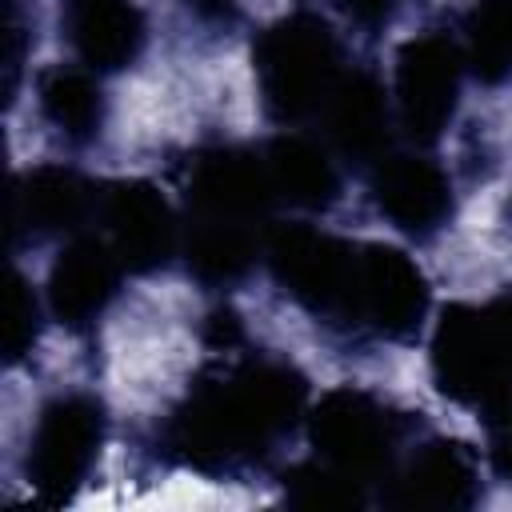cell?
<instances>
[{
    "mask_svg": "<svg viewBox=\"0 0 512 512\" xmlns=\"http://www.w3.org/2000/svg\"><path fill=\"white\" fill-rule=\"evenodd\" d=\"M312 408L296 360L240 340L208 348L184 392L152 424V456L204 480H252L276 468Z\"/></svg>",
    "mask_w": 512,
    "mask_h": 512,
    "instance_id": "1",
    "label": "cell"
},
{
    "mask_svg": "<svg viewBox=\"0 0 512 512\" xmlns=\"http://www.w3.org/2000/svg\"><path fill=\"white\" fill-rule=\"evenodd\" d=\"M420 432L424 424L416 412L372 388H328L320 400H312L304 420L312 452L280 472L284 500L304 508L380 504L384 484Z\"/></svg>",
    "mask_w": 512,
    "mask_h": 512,
    "instance_id": "2",
    "label": "cell"
},
{
    "mask_svg": "<svg viewBox=\"0 0 512 512\" xmlns=\"http://www.w3.org/2000/svg\"><path fill=\"white\" fill-rule=\"evenodd\" d=\"M356 60L316 4H292L252 40L260 112L276 128H312Z\"/></svg>",
    "mask_w": 512,
    "mask_h": 512,
    "instance_id": "3",
    "label": "cell"
},
{
    "mask_svg": "<svg viewBox=\"0 0 512 512\" xmlns=\"http://www.w3.org/2000/svg\"><path fill=\"white\" fill-rule=\"evenodd\" d=\"M428 372L444 400L480 416L512 404V284L488 300L440 308L428 340Z\"/></svg>",
    "mask_w": 512,
    "mask_h": 512,
    "instance_id": "4",
    "label": "cell"
},
{
    "mask_svg": "<svg viewBox=\"0 0 512 512\" xmlns=\"http://www.w3.org/2000/svg\"><path fill=\"white\" fill-rule=\"evenodd\" d=\"M360 240L328 232L316 220H276L264 244V268L272 284L328 336L340 340L352 284H356Z\"/></svg>",
    "mask_w": 512,
    "mask_h": 512,
    "instance_id": "5",
    "label": "cell"
},
{
    "mask_svg": "<svg viewBox=\"0 0 512 512\" xmlns=\"http://www.w3.org/2000/svg\"><path fill=\"white\" fill-rule=\"evenodd\" d=\"M176 184H180V220L184 224L268 232L284 212L276 200L260 144L204 140L180 160Z\"/></svg>",
    "mask_w": 512,
    "mask_h": 512,
    "instance_id": "6",
    "label": "cell"
},
{
    "mask_svg": "<svg viewBox=\"0 0 512 512\" xmlns=\"http://www.w3.org/2000/svg\"><path fill=\"white\" fill-rule=\"evenodd\" d=\"M108 444V404L88 388L52 392L28 428L24 480L40 504H68L96 472Z\"/></svg>",
    "mask_w": 512,
    "mask_h": 512,
    "instance_id": "7",
    "label": "cell"
},
{
    "mask_svg": "<svg viewBox=\"0 0 512 512\" xmlns=\"http://www.w3.org/2000/svg\"><path fill=\"white\" fill-rule=\"evenodd\" d=\"M432 312L424 268L396 244L360 240L356 288L344 320V344H412Z\"/></svg>",
    "mask_w": 512,
    "mask_h": 512,
    "instance_id": "8",
    "label": "cell"
},
{
    "mask_svg": "<svg viewBox=\"0 0 512 512\" xmlns=\"http://www.w3.org/2000/svg\"><path fill=\"white\" fill-rule=\"evenodd\" d=\"M464 56L452 28H420L396 48L392 60V112L396 132L416 144L432 148L456 120L464 96Z\"/></svg>",
    "mask_w": 512,
    "mask_h": 512,
    "instance_id": "9",
    "label": "cell"
},
{
    "mask_svg": "<svg viewBox=\"0 0 512 512\" xmlns=\"http://www.w3.org/2000/svg\"><path fill=\"white\" fill-rule=\"evenodd\" d=\"M92 228L112 244L132 276H152L180 260V208L144 176L100 180Z\"/></svg>",
    "mask_w": 512,
    "mask_h": 512,
    "instance_id": "10",
    "label": "cell"
},
{
    "mask_svg": "<svg viewBox=\"0 0 512 512\" xmlns=\"http://www.w3.org/2000/svg\"><path fill=\"white\" fill-rule=\"evenodd\" d=\"M368 200L376 216L416 244H432L456 220L452 172L424 148H392L368 168Z\"/></svg>",
    "mask_w": 512,
    "mask_h": 512,
    "instance_id": "11",
    "label": "cell"
},
{
    "mask_svg": "<svg viewBox=\"0 0 512 512\" xmlns=\"http://www.w3.org/2000/svg\"><path fill=\"white\" fill-rule=\"evenodd\" d=\"M128 276L132 272L124 268V260L112 252V244L96 228L68 236L56 260L48 264V280L40 288L48 304V320H56L72 336L96 332L100 320L120 300Z\"/></svg>",
    "mask_w": 512,
    "mask_h": 512,
    "instance_id": "12",
    "label": "cell"
},
{
    "mask_svg": "<svg viewBox=\"0 0 512 512\" xmlns=\"http://www.w3.org/2000/svg\"><path fill=\"white\" fill-rule=\"evenodd\" d=\"M484 496L480 484V456L472 444L440 432H420L408 452L400 456L392 480L380 492L384 508H408V512H452V508H476Z\"/></svg>",
    "mask_w": 512,
    "mask_h": 512,
    "instance_id": "13",
    "label": "cell"
},
{
    "mask_svg": "<svg viewBox=\"0 0 512 512\" xmlns=\"http://www.w3.org/2000/svg\"><path fill=\"white\" fill-rule=\"evenodd\" d=\"M100 180L84 176L72 164H32L12 176V200H8V228L12 244H44V240H68L76 232H88L96 220Z\"/></svg>",
    "mask_w": 512,
    "mask_h": 512,
    "instance_id": "14",
    "label": "cell"
},
{
    "mask_svg": "<svg viewBox=\"0 0 512 512\" xmlns=\"http://www.w3.org/2000/svg\"><path fill=\"white\" fill-rule=\"evenodd\" d=\"M312 132L324 136V144L344 160V168H360V172H368L384 152H392L396 148L392 140L400 132H396L392 92L384 88L380 72L372 64H352L340 88L320 108Z\"/></svg>",
    "mask_w": 512,
    "mask_h": 512,
    "instance_id": "15",
    "label": "cell"
},
{
    "mask_svg": "<svg viewBox=\"0 0 512 512\" xmlns=\"http://www.w3.org/2000/svg\"><path fill=\"white\" fill-rule=\"evenodd\" d=\"M148 12L136 0H64L60 40L96 76H120L148 52Z\"/></svg>",
    "mask_w": 512,
    "mask_h": 512,
    "instance_id": "16",
    "label": "cell"
},
{
    "mask_svg": "<svg viewBox=\"0 0 512 512\" xmlns=\"http://www.w3.org/2000/svg\"><path fill=\"white\" fill-rule=\"evenodd\" d=\"M264 164L276 188L280 208L300 216H324L344 196V160L316 136L312 128H280L276 136L260 140Z\"/></svg>",
    "mask_w": 512,
    "mask_h": 512,
    "instance_id": "17",
    "label": "cell"
},
{
    "mask_svg": "<svg viewBox=\"0 0 512 512\" xmlns=\"http://www.w3.org/2000/svg\"><path fill=\"white\" fill-rule=\"evenodd\" d=\"M32 96H36V116L56 144L84 152V148L104 140L108 92H104V76H96L92 68H84L76 60L72 64H48L36 72Z\"/></svg>",
    "mask_w": 512,
    "mask_h": 512,
    "instance_id": "18",
    "label": "cell"
},
{
    "mask_svg": "<svg viewBox=\"0 0 512 512\" xmlns=\"http://www.w3.org/2000/svg\"><path fill=\"white\" fill-rule=\"evenodd\" d=\"M264 244H268V232H256V228L184 224L180 264L204 292L224 296V292H236L264 264Z\"/></svg>",
    "mask_w": 512,
    "mask_h": 512,
    "instance_id": "19",
    "label": "cell"
},
{
    "mask_svg": "<svg viewBox=\"0 0 512 512\" xmlns=\"http://www.w3.org/2000/svg\"><path fill=\"white\" fill-rule=\"evenodd\" d=\"M452 32L472 84L488 92L512 84V0H468Z\"/></svg>",
    "mask_w": 512,
    "mask_h": 512,
    "instance_id": "20",
    "label": "cell"
},
{
    "mask_svg": "<svg viewBox=\"0 0 512 512\" xmlns=\"http://www.w3.org/2000/svg\"><path fill=\"white\" fill-rule=\"evenodd\" d=\"M44 316H48L44 292H36L24 272H12V324H8V360L12 364H20L36 352Z\"/></svg>",
    "mask_w": 512,
    "mask_h": 512,
    "instance_id": "21",
    "label": "cell"
},
{
    "mask_svg": "<svg viewBox=\"0 0 512 512\" xmlns=\"http://www.w3.org/2000/svg\"><path fill=\"white\" fill-rule=\"evenodd\" d=\"M408 4L412 0H332V8L344 16V24L356 28V32H364V36L388 32L404 16Z\"/></svg>",
    "mask_w": 512,
    "mask_h": 512,
    "instance_id": "22",
    "label": "cell"
},
{
    "mask_svg": "<svg viewBox=\"0 0 512 512\" xmlns=\"http://www.w3.org/2000/svg\"><path fill=\"white\" fill-rule=\"evenodd\" d=\"M484 420V460L496 480L512 488V404L480 416Z\"/></svg>",
    "mask_w": 512,
    "mask_h": 512,
    "instance_id": "23",
    "label": "cell"
},
{
    "mask_svg": "<svg viewBox=\"0 0 512 512\" xmlns=\"http://www.w3.org/2000/svg\"><path fill=\"white\" fill-rule=\"evenodd\" d=\"M184 8L192 12L196 24L204 28H216V32H228L240 12H244V0H184Z\"/></svg>",
    "mask_w": 512,
    "mask_h": 512,
    "instance_id": "24",
    "label": "cell"
},
{
    "mask_svg": "<svg viewBox=\"0 0 512 512\" xmlns=\"http://www.w3.org/2000/svg\"><path fill=\"white\" fill-rule=\"evenodd\" d=\"M504 220H508V228H512V196H508V204H504Z\"/></svg>",
    "mask_w": 512,
    "mask_h": 512,
    "instance_id": "25",
    "label": "cell"
}]
</instances>
